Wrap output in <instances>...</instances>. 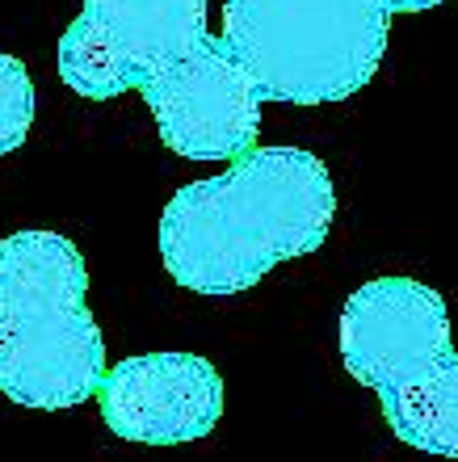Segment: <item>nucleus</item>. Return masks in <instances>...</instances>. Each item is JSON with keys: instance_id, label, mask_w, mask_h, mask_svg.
Segmentation results:
<instances>
[{"instance_id": "9", "label": "nucleus", "mask_w": 458, "mask_h": 462, "mask_svg": "<svg viewBox=\"0 0 458 462\" xmlns=\"http://www.w3.org/2000/svg\"><path fill=\"white\" fill-rule=\"evenodd\" d=\"M387 13H425V9H437L446 0H379Z\"/></svg>"}, {"instance_id": "3", "label": "nucleus", "mask_w": 458, "mask_h": 462, "mask_svg": "<svg viewBox=\"0 0 458 462\" xmlns=\"http://www.w3.org/2000/svg\"><path fill=\"white\" fill-rule=\"evenodd\" d=\"M341 362L404 446L458 462V353L446 299L416 278H370L345 299Z\"/></svg>"}, {"instance_id": "2", "label": "nucleus", "mask_w": 458, "mask_h": 462, "mask_svg": "<svg viewBox=\"0 0 458 462\" xmlns=\"http://www.w3.org/2000/svg\"><path fill=\"white\" fill-rule=\"evenodd\" d=\"M85 294V256L68 236L25 227L0 240V395L38 412L93 400L109 365Z\"/></svg>"}, {"instance_id": "8", "label": "nucleus", "mask_w": 458, "mask_h": 462, "mask_svg": "<svg viewBox=\"0 0 458 462\" xmlns=\"http://www.w3.org/2000/svg\"><path fill=\"white\" fill-rule=\"evenodd\" d=\"M34 126V85L17 55L0 51V156H9L25 143Z\"/></svg>"}, {"instance_id": "1", "label": "nucleus", "mask_w": 458, "mask_h": 462, "mask_svg": "<svg viewBox=\"0 0 458 462\" xmlns=\"http://www.w3.org/2000/svg\"><path fill=\"white\" fill-rule=\"evenodd\" d=\"M337 219L328 164L303 147H253L223 177L190 181L160 215L169 278L202 299L253 291L282 261L315 253Z\"/></svg>"}, {"instance_id": "4", "label": "nucleus", "mask_w": 458, "mask_h": 462, "mask_svg": "<svg viewBox=\"0 0 458 462\" xmlns=\"http://www.w3.org/2000/svg\"><path fill=\"white\" fill-rule=\"evenodd\" d=\"M379 0H223V42L261 101L328 106L362 93L387 55Z\"/></svg>"}, {"instance_id": "7", "label": "nucleus", "mask_w": 458, "mask_h": 462, "mask_svg": "<svg viewBox=\"0 0 458 462\" xmlns=\"http://www.w3.org/2000/svg\"><path fill=\"white\" fill-rule=\"evenodd\" d=\"M101 416L109 433L139 446H182L215 433L223 416V378L198 353H139L101 378Z\"/></svg>"}, {"instance_id": "5", "label": "nucleus", "mask_w": 458, "mask_h": 462, "mask_svg": "<svg viewBox=\"0 0 458 462\" xmlns=\"http://www.w3.org/2000/svg\"><path fill=\"white\" fill-rule=\"evenodd\" d=\"M206 38V0H85L60 38V76L76 97L114 101Z\"/></svg>"}, {"instance_id": "6", "label": "nucleus", "mask_w": 458, "mask_h": 462, "mask_svg": "<svg viewBox=\"0 0 458 462\" xmlns=\"http://www.w3.org/2000/svg\"><path fill=\"white\" fill-rule=\"evenodd\" d=\"M139 93L164 147L177 156L215 164L253 152L261 131V93L228 42L210 30L190 55L156 72Z\"/></svg>"}]
</instances>
